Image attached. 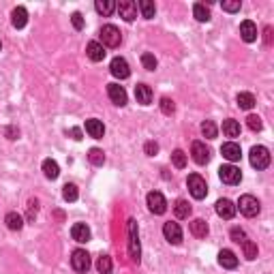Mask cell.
<instances>
[{"label": "cell", "mask_w": 274, "mask_h": 274, "mask_svg": "<svg viewBox=\"0 0 274 274\" xmlns=\"http://www.w3.org/2000/svg\"><path fill=\"white\" fill-rule=\"evenodd\" d=\"M127 231H129V255H131V262L139 264L141 249H139V236H137V223L133 221V218H129Z\"/></svg>", "instance_id": "cell-1"}, {"label": "cell", "mask_w": 274, "mask_h": 274, "mask_svg": "<svg viewBox=\"0 0 274 274\" xmlns=\"http://www.w3.org/2000/svg\"><path fill=\"white\" fill-rule=\"evenodd\" d=\"M249 159H251V165L255 169H266L270 165V150L266 146H253Z\"/></svg>", "instance_id": "cell-2"}, {"label": "cell", "mask_w": 274, "mask_h": 274, "mask_svg": "<svg viewBox=\"0 0 274 274\" xmlns=\"http://www.w3.org/2000/svg\"><path fill=\"white\" fill-rule=\"evenodd\" d=\"M99 37H101V41H103V47H118L120 43H122V34H120V30L116 28V26H112V24H107V26H103L101 28V32H99Z\"/></svg>", "instance_id": "cell-3"}, {"label": "cell", "mask_w": 274, "mask_h": 274, "mask_svg": "<svg viewBox=\"0 0 274 274\" xmlns=\"http://www.w3.org/2000/svg\"><path fill=\"white\" fill-rule=\"evenodd\" d=\"M189 191H191V195L195 197V200H204L206 195H208V184H206V180L200 176V174H191L189 176Z\"/></svg>", "instance_id": "cell-4"}, {"label": "cell", "mask_w": 274, "mask_h": 274, "mask_svg": "<svg viewBox=\"0 0 274 274\" xmlns=\"http://www.w3.org/2000/svg\"><path fill=\"white\" fill-rule=\"evenodd\" d=\"M71 266L75 272H81V274L88 272L90 270V255L84 249H75L71 253Z\"/></svg>", "instance_id": "cell-5"}, {"label": "cell", "mask_w": 274, "mask_h": 274, "mask_svg": "<svg viewBox=\"0 0 274 274\" xmlns=\"http://www.w3.org/2000/svg\"><path fill=\"white\" fill-rule=\"evenodd\" d=\"M238 206H240V212H242L244 216H249V218L257 216L259 210H262L257 197H253V195H242V197H240V202H238Z\"/></svg>", "instance_id": "cell-6"}, {"label": "cell", "mask_w": 274, "mask_h": 274, "mask_svg": "<svg viewBox=\"0 0 274 274\" xmlns=\"http://www.w3.org/2000/svg\"><path fill=\"white\" fill-rule=\"evenodd\" d=\"M146 202H148L150 212H154V214H163V212L167 210V202H165V197H163V193H159V191L148 193Z\"/></svg>", "instance_id": "cell-7"}, {"label": "cell", "mask_w": 274, "mask_h": 274, "mask_svg": "<svg viewBox=\"0 0 274 274\" xmlns=\"http://www.w3.org/2000/svg\"><path fill=\"white\" fill-rule=\"evenodd\" d=\"M218 178H221L225 184H238L242 180V171H240L236 165H223L218 169Z\"/></svg>", "instance_id": "cell-8"}, {"label": "cell", "mask_w": 274, "mask_h": 274, "mask_svg": "<svg viewBox=\"0 0 274 274\" xmlns=\"http://www.w3.org/2000/svg\"><path fill=\"white\" fill-rule=\"evenodd\" d=\"M109 71H112L114 77H118V79H127L129 75H131V68H129V63L125 58H120V56H116L112 60V65H109Z\"/></svg>", "instance_id": "cell-9"}, {"label": "cell", "mask_w": 274, "mask_h": 274, "mask_svg": "<svg viewBox=\"0 0 274 274\" xmlns=\"http://www.w3.org/2000/svg\"><path fill=\"white\" fill-rule=\"evenodd\" d=\"M163 236H165V240L169 244H180L182 242V229L178 223H165L163 225Z\"/></svg>", "instance_id": "cell-10"}, {"label": "cell", "mask_w": 274, "mask_h": 274, "mask_svg": "<svg viewBox=\"0 0 274 274\" xmlns=\"http://www.w3.org/2000/svg\"><path fill=\"white\" fill-rule=\"evenodd\" d=\"M191 154H193V161L197 163V165H206V163L210 161V150L206 148V143H202V141H193Z\"/></svg>", "instance_id": "cell-11"}, {"label": "cell", "mask_w": 274, "mask_h": 274, "mask_svg": "<svg viewBox=\"0 0 274 274\" xmlns=\"http://www.w3.org/2000/svg\"><path fill=\"white\" fill-rule=\"evenodd\" d=\"M116 9H118L120 17L125 19V22H133V19L137 17V4L133 2V0H122Z\"/></svg>", "instance_id": "cell-12"}, {"label": "cell", "mask_w": 274, "mask_h": 274, "mask_svg": "<svg viewBox=\"0 0 274 274\" xmlns=\"http://www.w3.org/2000/svg\"><path fill=\"white\" fill-rule=\"evenodd\" d=\"M107 94H109V99H112L114 105H127V90L122 88L120 84H109L107 86Z\"/></svg>", "instance_id": "cell-13"}, {"label": "cell", "mask_w": 274, "mask_h": 274, "mask_svg": "<svg viewBox=\"0 0 274 274\" xmlns=\"http://www.w3.org/2000/svg\"><path fill=\"white\" fill-rule=\"evenodd\" d=\"M221 154H223V159H227L229 163H236V161H240V156H242V150H240L236 141H227L221 146Z\"/></svg>", "instance_id": "cell-14"}, {"label": "cell", "mask_w": 274, "mask_h": 274, "mask_svg": "<svg viewBox=\"0 0 274 274\" xmlns=\"http://www.w3.org/2000/svg\"><path fill=\"white\" fill-rule=\"evenodd\" d=\"M236 206H234V202H229V200H218L216 202V214L221 216V218H234L236 216Z\"/></svg>", "instance_id": "cell-15"}, {"label": "cell", "mask_w": 274, "mask_h": 274, "mask_svg": "<svg viewBox=\"0 0 274 274\" xmlns=\"http://www.w3.org/2000/svg\"><path fill=\"white\" fill-rule=\"evenodd\" d=\"M240 37L246 43H253V41L257 39V26L251 22V19H244L242 24H240Z\"/></svg>", "instance_id": "cell-16"}, {"label": "cell", "mask_w": 274, "mask_h": 274, "mask_svg": "<svg viewBox=\"0 0 274 274\" xmlns=\"http://www.w3.org/2000/svg\"><path fill=\"white\" fill-rule=\"evenodd\" d=\"M71 236L75 242H88L90 240V227H88L86 223H75L73 227H71Z\"/></svg>", "instance_id": "cell-17"}, {"label": "cell", "mask_w": 274, "mask_h": 274, "mask_svg": "<svg viewBox=\"0 0 274 274\" xmlns=\"http://www.w3.org/2000/svg\"><path fill=\"white\" fill-rule=\"evenodd\" d=\"M86 54H88V58L92 60V63H101L103 58H105V47H103L99 41H90L86 47Z\"/></svg>", "instance_id": "cell-18"}, {"label": "cell", "mask_w": 274, "mask_h": 274, "mask_svg": "<svg viewBox=\"0 0 274 274\" xmlns=\"http://www.w3.org/2000/svg\"><path fill=\"white\" fill-rule=\"evenodd\" d=\"M86 133L90 137H94V139H101V137L105 135V127H103L101 120L90 118V120H86Z\"/></svg>", "instance_id": "cell-19"}, {"label": "cell", "mask_w": 274, "mask_h": 274, "mask_svg": "<svg viewBox=\"0 0 274 274\" xmlns=\"http://www.w3.org/2000/svg\"><path fill=\"white\" fill-rule=\"evenodd\" d=\"M135 99H137V103H141V105H150V103H152V90H150V86L137 84L135 86Z\"/></svg>", "instance_id": "cell-20"}, {"label": "cell", "mask_w": 274, "mask_h": 274, "mask_svg": "<svg viewBox=\"0 0 274 274\" xmlns=\"http://www.w3.org/2000/svg\"><path fill=\"white\" fill-rule=\"evenodd\" d=\"M218 264H221L223 268H227V270H234L238 266V257L229 249H223L221 253H218Z\"/></svg>", "instance_id": "cell-21"}, {"label": "cell", "mask_w": 274, "mask_h": 274, "mask_svg": "<svg viewBox=\"0 0 274 274\" xmlns=\"http://www.w3.org/2000/svg\"><path fill=\"white\" fill-rule=\"evenodd\" d=\"M26 22H28V11H26L24 6H15L11 13V24L15 26V28H24Z\"/></svg>", "instance_id": "cell-22"}, {"label": "cell", "mask_w": 274, "mask_h": 274, "mask_svg": "<svg viewBox=\"0 0 274 274\" xmlns=\"http://www.w3.org/2000/svg\"><path fill=\"white\" fill-rule=\"evenodd\" d=\"M191 234L195 238H206L208 236V223L204 221V218H195V221H191Z\"/></svg>", "instance_id": "cell-23"}, {"label": "cell", "mask_w": 274, "mask_h": 274, "mask_svg": "<svg viewBox=\"0 0 274 274\" xmlns=\"http://www.w3.org/2000/svg\"><path fill=\"white\" fill-rule=\"evenodd\" d=\"M4 223H6V227H9L11 231H19L24 227V218L17 214V212H9V214L4 216Z\"/></svg>", "instance_id": "cell-24"}, {"label": "cell", "mask_w": 274, "mask_h": 274, "mask_svg": "<svg viewBox=\"0 0 274 274\" xmlns=\"http://www.w3.org/2000/svg\"><path fill=\"white\" fill-rule=\"evenodd\" d=\"M43 174H45V178H50V180H56V178L60 176L58 163L52 161V159H45V161H43Z\"/></svg>", "instance_id": "cell-25"}, {"label": "cell", "mask_w": 274, "mask_h": 274, "mask_svg": "<svg viewBox=\"0 0 274 274\" xmlns=\"http://www.w3.org/2000/svg\"><path fill=\"white\" fill-rule=\"evenodd\" d=\"M236 103L240 109H253L255 107V97H253L251 92H240L236 97Z\"/></svg>", "instance_id": "cell-26"}, {"label": "cell", "mask_w": 274, "mask_h": 274, "mask_svg": "<svg viewBox=\"0 0 274 274\" xmlns=\"http://www.w3.org/2000/svg\"><path fill=\"white\" fill-rule=\"evenodd\" d=\"M223 133L227 137H240V122L238 120H223Z\"/></svg>", "instance_id": "cell-27"}, {"label": "cell", "mask_w": 274, "mask_h": 274, "mask_svg": "<svg viewBox=\"0 0 274 274\" xmlns=\"http://www.w3.org/2000/svg\"><path fill=\"white\" fill-rule=\"evenodd\" d=\"M174 214L178 218H189V214H191V204L187 200H178L176 206H174Z\"/></svg>", "instance_id": "cell-28"}, {"label": "cell", "mask_w": 274, "mask_h": 274, "mask_svg": "<svg viewBox=\"0 0 274 274\" xmlns=\"http://www.w3.org/2000/svg\"><path fill=\"white\" fill-rule=\"evenodd\" d=\"M137 6H139L141 15L146 17V19H152L154 17V13H156L154 2H150V0H139V2H137Z\"/></svg>", "instance_id": "cell-29"}, {"label": "cell", "mask_w": 274, "mask_h": 274, "mask_svg": "<svg viewBox=\"0 0 274 274\" xmlns=\"http://www.w3.org/2000/svg\"><path fill=\"white\" fill-rule=\"evenodd\" d=\"M193 15L197 22H208L210 19V11H208V6L202 4V2H195L193 4Z\"/></svg>", "instance_id": "cell-30"}, {"label": "cell", "mask_w": 274, "mask_h": 274, "mask_svg": "<svg viewBox=\"0 0 274 274\" xmlns=\"http://www.w3.org/2000/svg\"><path fill=\"white\" fill-rule=\"evenodd\" d=\"M94 9H97L101 15H112L114 13V9H116V4L112 2V0H97V2H94Z\"/></svg>", "instance_id": "cell-31"}, {"label": "cell", "mask_w": 274, "mask_h": 274, "mask_svg": "<svg viewBox=\"0 0 274 274\" xmlns=\"http://www.w3.org/2000/svg\"><path fill=\"white\" fill-rule=\"evenodd\" d=\"M88 161H90L92 165L101 167L103 163H105V154H103V150H99V148H90L88 150Z\"/></svg>", "instance_id": "cell-32"}, {"label": "cell", "mask_w": 274, "mask_h": 274, "mask_svg": "<svg viewBox=\"0 0 274 274\" xmlns=\"http://www.w3.org/2000/svg\"><path fill=\"white\" fill-rule=\"evenodd\" d=\"M97 270H99V274H112V257L101 255L97 259Z\"/></svg>", "instance_id": "cell-33"}, {"label": "cell", "mask_w": 274, "mask_h": 274, "mask_svg": "<svg viewBox=\"0 0 274 274\" xmlns=\"http://www.w3.org/2000/svg\"><path fill=\"white\" fill-rule=\"evenodd\" d=\"M242 251H244V257L251 259V262L257 257V244L251 242V240H244V242H242Z\"/></svg>", "instance_id": "cell-34"}, {"label": "cell", "mask_w": 274, "mask_h": 274, "mask_svg": "<svg viewBox=\"0 0 274 274\" xmlns=\"http://www.w3.org/2000/svg\"><path fill=\"white\" fill-rule=\"evenodd\" d=\"M202 133H204V137H208V139H214L216 133H218V129H216V125L212 120H206L204 125H202Z\"/></svg>", "instance_id": "cell-35"}, {"label": "cell", "mask_w": 274, "mask_h": 274, "mask_svg": "<svg viewBox=\"0 0 274 274\" xmlns=\"http://www.w3.org/2000/svg\"><path fill=\"white\" fill-rule=\"evenodd\" d=\"M63 197H65V202H75L79 197L77 187H75V184H65V187H63Z\"/></svg>", "instance_id": "cell-36"}, {"label": "cell", "mask_w": 274, "mask_h": 274, "mask_svg": "<svg viewBox=\"0 0 274 274\" xmlns=\"http://www.w3.org/2000/svg\"><path fill=\"white\" fill-rule=\"evenodd\" d=\"M171 161H174V165L178 169H184L187 167V154L182 152V150H174V154H171Z\"/></svg>", "instance_id": "cell-37"}, {"label": "cell", "mask_w": 274, "mask_h": 274, "mask_svg": "<svg viewBox=\"0 0 274 274\" xmlns=\"http://www.w3.org/2000/svg\"><path fill=\"white\" fill-rule=\"evenodd\" d=\"M141 65H143V68H148V71H154L156 68V58L152 56V54H141Z\"/></svg>", "instance_id": "cell-38"}, {"label": "cell", "mask_w": 274, "mask_h": 274, "mask_svg": "<svg viewBox=\"0 0 274 274\" xmlns=\"http://www.w3.org/2000/svg\"><path fill=\"white\" fill-rule=\"evenodd\" d=\"M246 125H249V129L251 131H262V118H259V116H255V114H251L249 118H246Z\"/></svg>", "instance_id": "cell-39"}, {"label": "cell", "mask_w": 274, "mask_h": 274, "mask_svg": "<svg viewBox=\"0 0 274 274\" xmlns=\"http://www.w3.org/2000/svg\"><path fill=\"white\" fill-rule=\"evenodd\" d=\"M161 112H163V114H167V116H171V114H174V112H176V105H174V101H171V99H167V97H163V99H161Z\"/></svg>", "instance_id": "cell-40"}, {"label": "cell", "mask_w": 274, "mask_h": 274, "mask_svg": "<svg viewBox=\"0 0 274 274\" xmlns=\"http://www.w3.org/2000/svg\"><path fill=\"white\" fill-rule=\"evenodd\" d=\"M231 238H234V242H238V244H242L244 240H249V238H246V234H244V229H240V227L231 229Z\"/></svg>", "instance_id": "cell-41"}, {"label": "cell", "mask_w": 274, "mask_h": 274, "mask_svg": "<svg viewBox=\"0 0 274 274\" xmlns=\"http://www.w3.org/2000/svg\"><path fill=\"white\" fill-rule=\"evenodd\" d=\"M240 6H242V2H240V0H229V2H223V11L236 13V11H240Z\"/></svg>", "instance_id": "cell-42"}, {"label": "cell", "mask_w": 274, "mask_h": 274, "mask_svg": "<svg viewBox=\"0 0 274 274\" xmlns=\"http://www.w3.org/2000/svg\"><path fill=\"white\" fill-rule=\"evenodd\" d=\"M143 150H146V154H148V156H154L156 152H159V143H154V141H148L146 146H143Z\"/></svg>", "instance_id": "cell-43"}, {"label": "cell", "mask_w": 274, "mask_h": 274, "mask_svg": "<svg viewBox=\"0 0 274 274\" xmlns=\"http://www.w3.org/2000/svg\"><path fill=\"white\" fill-rule=\"evenodd\" d=\"M73 26H75V30L84 28V17H81V13H73Z\"/></svg>", "instance_id": "cell-44"}, {"label": "cell", "mask_w": 274, "mask_h": 274, "mask_svg": "<svg viewBox=\"0 0 274 274\" xmlns=\"http://www.w3.org/2000/svg\"><path fill=\"white\" fill-rule=\"evenodd\" d=\"M266 43H272V28H266Z\"/></svg>", "instance_id": "cell-45"}, {"label": "cell", "mask_w": 274, "mask_h": 274, "mask_svg": "<svg viewBox=\"0 0 274 274\" xmlns=\"http://www.w3.org/2000/svg\"><path fill=\"white\" fill-rule=\"evenodd\" d=\"M71 135H73V139H81V131H79V129H71Z\"/></svg>", "instance_id": "cell-46"}]
</instances>
